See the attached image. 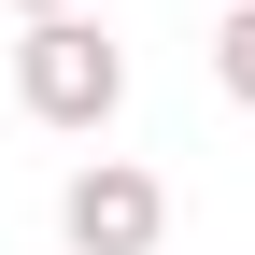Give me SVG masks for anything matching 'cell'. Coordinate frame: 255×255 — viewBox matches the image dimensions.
Listing matches in <instances>:
<instances>
[{"label": "cell", "instance_id": "6da1fadb", "mask_svg": "<svg viewBox=\"0 0 255 255\" xmlns=\"http://www.w3.org/2000/svg\"><path fill=\"white\" fill-rule=\"evenodd\" d=\"M14 100L43 114V128H114L128 114V43L100 14H14Z\"/></svg>", "mask_w": 255, "mask_h": 255}, {"label": "cell", "instance_id": "7a4b0ae2", "mask_svg": "<svg viewBox=\"0 0 255 255\" xmlns=\"http://www.w3.org/2000/svg\"><path fill=\"white\" fill-rule=\"evenodd\" d=\"M57 241L71 255H156L170 241V184H156L142 156H85V170L57 184Z\"/></svg>", "mask_w": 255, "mask_h": 255}, {"label": "cell", "instance_id": "3957f363", "mask_svg": "<svg viewBox=\"0 0 255 255\" xmlns=\"http://www.w3.org/2000/svg\"><path fill=\"white\" fill-rule=\"evenodd\" d=\"M213 85L255 114V0H227V28H213Z\"/></svg>", "mask_w": 255, "mask_h": 255}, {"label": "cell", "instance_id": "277c9868", "mask_svg": "<svg viewBox=\"0 0 255 255\" xmlns=\"http://www.w3.org/2000/svg\"><path fill=\"white\" fill-rule=\"evenodd\" d=\"M14 14H71V0H14Z\"/></svg>", "mask_w": 255, "mask_h": 255}]
</instances>
